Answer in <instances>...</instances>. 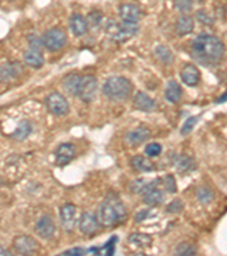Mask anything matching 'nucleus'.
I'll return each instance as SVG.
<instances>
[{
  "label": "nucleus",
  "mask_w": 227,
  "mask_h": 256,
  "mask_svg": "<svg viewBox=\"0 0 227 256\" xmlns=\"http://www.w3.org/2000/svg\"><path fill=\"white\" fill-rule=\"evenodd\" d=\"M182 81L189 87H196L200 81V71L196 65L186 64L181 71Z\"/></svg>",
  "instance_id": "15"
},
{
  "label": "nucleus",
  "mask_w": 227,
  "mask_h": 256,
  "mask_svg": "<svg viewBox=\"0 0 227 256\" xmlns=\"http://www.w3.org/2000/svg\"><path fill=\"white\" fill-rule=\"evenodd\" d=\"M132 90H133L132 82L123 76L109 78L102 87V93L113 101L126 100L131 96Z\"/></svg>",
  "instance_id": "3"
},
{
  "label": "nucleus",
  "mask_w": 227,
  "mask_h": 256,
  "mask_svg": "<svg viewBox=\"0 0 227 256\" xmlns=\"http://www.w3.org/2000/svg\"><path fill=\"white\" fill-rule=\"evenodd\" d=\"M174 164L176 170L181 172V173H188V172L193 171L197 167V163L195 162V160L185 155L177 156L175 159Z\"/></svg>",
  "instance_id": "23"
},
{
  "label": "nucleus",
  "mask_w": 227,
  "mask_h": 256,
  "mask_svg": "<svg viewBox=\"0 0 227 256\" xmlns=\"http://www.w3.org/2000/svg\"><path fill=\"white\" fill-rule=\"evenodd\" d=\"M24 62L32 68H40L42 67L45 60H43L41 51L30 48L24 53Z\"/></svg>",
  "instance_id": "20"
},
{
  "label": "nucleus",
  "mask_w": 227,
  "mask_h": 256,
  "mask_svg": "<svg viewBox=\"0 0 227 256\" xmlns=\"http://www.w3.org/2000/svg\"><path fill=\"white\" fill-rule=\"evenodd\" d=\"M97 79L93 75L81 76L79 82L76 96L83 102H91L94 100L97 93Z\"/></svg>",
  "instance_id": "6"
},
{
  "label": "nucleus",
  "mask_w": 227,
  "mask_h": 256,
  "mask_svg": "<svg viewBox=\"0 0 227 256\" xmlns=\"http://www.w3.org/2000/svg\"><path fill=\"white\" fill-rule=\"evenodd\" d=\"M164 192L157 187L146 190L143 193V202L149 206H158L164 202Z\"/></svg>",
  "instance_id": "21"
},
{
  "label": "nucleus",
  "mask_w": 227,
  "mask_h": 256,
  "mask_svg": "<svg viewBox=\"0 0 227 256\" xmlns=\"http://www.w3.org/2000/svg\"><path fill=\"white\" fill-rule=\"evenodd\" d=\"M67 41V35L59 28L50 29L41 36L42 46L49 51H57L63 48Z\"/></svg>",
  "instance_id": "5"
},
{
  "label": "nucleus",
  "mask_w": 227,
  "mask_h": 256,
  "mask_svg": "<svg viewBox=\"0 0 227 256\" xmlns=\"http://www.w3.org/2000/svg\"><path fill=\"white\" fill-rule=\"evenodd\" d=\"M117 236H113L107 243L104 245V247L99 248V255L105 254V255H114L115 254V244L117 243Z\"/></svg>",
  "instance_id": "31"
},
{
  "label": "nucleus",
  "mask_w": 227,
  "mask_h": 256,
  "mask_svg": "<svg viewBox=\"0 0 227 256\" xmlns=\"http://www.w3.org/2000/svg\"><path fill=\"white\" fill-rule=\"evenodd\" d=\"M182 95H183L182 88L176 81L168 82L166 90H165V97H166L167 101L171 102V104L178 102L179 100H181Z\"/></svg>",
  "instance_id": "22"
},
{
  "label": "nucleus",
  "mask_w": 227,
  "mask_h": 256,
  "mask_svg": "<svg viewBox=\"0 0 227 256\" xmlns=\"http://www.w3.org/2000/svg\"><path fill=\"white\" fill-rule=\"evenodd\" d=\"M162 151H163L162 145L157 144V142H152V144H149L148 146H146L144 149V153L149 157H156L162 154Z\"/></svg>",
  "instance_id": "35"
},
{
  "label": "nucleus",
  "mask_w": 227,
  "mask_h": 256,
  "mask_svg": "<svg viewBox=\"0 0 227 256\" xmlns=\"http://www.w3.org/2000/svg\"><path fill=\"white\" fill-rule=\"evenodd\" d=\"M34 230L39 237H41L43 239H49L51 237H54L55 232H56V225H55L54 220L49 215H43L35 223Z\"/></svg>",
  "instance_id": "11"
},
{
  "label": "nucleus",
  "mask_w": 227,
  "mask_h": 256,
  "mask_svg": "<svg viewBox=\"0 0 227 256\" xmlns=\"http://www.w3.org/2000/svg\"><path fill=\"white\" fill-rule=\"evenodd\" d=\"M164 185H165V188L166 190H168L170 193H174L176 192V182H175V179L173 175H166L164 179Z\"/></svg>",
  "instance_id": "37"
},
{
  "label": "nucleus",
  "mask_w": 227,
  "mask_h": 256,
  "mask_svg": "<svg viewBox=\"0 0 227 256\" xmlns=\"http://www.w3.org/2000/svg\"><path fill=\"white\" fill-rule=\"evenodd\" d=\"M86 254V250H83L81 247L72 248V250L65 251L61 253V255H71V256H78V255H84Z\"/></svg>",
  "instance_id": "41"
},
{
  "label": "nucleus",
  "mask_w": 227,
  "mask_h": 256,
  "mask_svg": "<svg viewBox=\"0 0 227 256\" xmlns=\"http://www.w3.org/2000/svg\"><path fill=\"white\" fill-rule=\"evenodd\" d=\"M226 98H227V94L225 93L221 98H219V99L217 100V102H218V104H219V102H225V101H226Z\"/></svg>",
  "instance_id": "43"
},
{
  "label": "nucleus",
  "mask_w": 227,
  "mask_h": 256,
  "mask_svg": "<svg viewBox=\"0 0 227 256\" xmlns=\"http://www.w3.org/2000/svg\"><path fill=\"white\" fill-rule=\"evenodd\" d=\"M129 241L132 244L137 245L138 247H150L152 244L151 236L145 233H133L129 237Z\"/></svg>",
  "instance_id": "29"
},
{
  "label": "nucleus",
  "mask_w": 227,
  "mask_h": 256,
  "mask_svg": "<svg viewBox=\"0 0 227 256\" xmlns=\"http://www.w3.org/2000/svg\"><path fill=\"white\" fill-rule=\"evenodd\" d=\"M193 28H195V22L188 15L181 16L176 22V32L181 36L191 33Z\"/></svg>",
  "instance_id": "24"
},
{
  "label": "nucleus",
  "mask_w": 227,
  "mask_h": 256,
  "mask_svg": "<svg viewBox=\"0 0 227 256\" xmlns=\"http://www.w3.org/2000/svg\"><path fill=\"white\" fill-rule=\"evenodd\" d=\"M149 217H151V210H142L135 215V222H143L146 219H149Z\"/></svg>",
  "instance_id": "40"
},
{
  "label": "nucleus",
  "mask_w": 227,
  "mask_h": 256,
  "mask_svg": "<svg viewBox=\"0 0 227 256\" xmlns=\"http://www.w3.org/2000/svg\"><path fill=\"white\" fill-rule=\"evenodd\" d=\"M131 163H132V165H133V167H135L138 171L151 172L155 170V164H153L151 160H148L144 156H141V155L134 156L133 159H132Z\"/></svg>",
  "instance_id": "25"
},
{
  "label": "nucleus",
  "mask_w": 227,
  "mask_h": 256,
  "mask_svg": "<svg viewBox=\"0 0 227 256\" xmlns=\"http://www.w3.org/2000/svg\"><path fill=\"white\" fill-rule=\"evenodd\" d=\"M183 208H184V204L182 203V200L174 199L173 202L167 205L166 212L170 214H176V213H179V212H182Z\"/></svg>",
  "instance_id": "34"
},
{
  "label": "nucleus",
  "mask_w": 227,
  "mask_h": 256,
  "mask_svg": "<svg viewBox=\"0 0 227 256\" xmlns=\"http://www.w3.org/2000/svg\"><path fill=\"white\" fill-rule=\"evenodd\" d=\"M14 248L18 254L31 255L38 253L40 250V245L35 239L28 236H18L14 239Z\"/></svg>",
  "instance_id": "8"
},
{
  "label": "nucleus",
  "mask_w": 227,
  "mask_h": 256,
  "mask_svg": "<svg viewBox=\"0 0 227 256\" xmlns=\"http://www.w3.org/2000/svg\"><path fill=\"white\" fill-rule=\"evenodd\" d=\"M150 137H151L150 130L146 129V128L140 127L138 128V129L131 131L130 133H127L125 139L127 144H130L132 146H138L143 144V142L148 140Z\"/></svg>",
  "instance_id": "16"
},
{
  "label": "nucleus",
  "mask_w": 227,
  "mask_h": 256,
  "mask_svg": "<svg viewBox=\"0 0 227 256\" xmlns=\"http://www.w3.org/2000/svg\"><path fill=\"white\" fill-rule=\"evenodd\" d=\"M162 179H155V180H146V179H137V180L132 181L131 190L135 193H144L146 190L158 187L159 182Z\"/></svg>",
  "instance_id": "19"
},
{
  "label": "nucleus",
  "mask_w": 227,
  "mask_h": 256,
  "mask_svg": "<svg viewBox=\"0 0 227 256\" xmlns=\"http://www.w3.org/2000/svg\"><path fill=\"white\" fill-rule=\"evenodd\" d=\"M198 121H199V118H198V116H191V118H189L188 120H186L181 129L182 136H186V134H189L190 132H191V131L193 130V128H195L196 124L198 123Z\"/></svg>",
  "instance_id": "32"
},
{
  "label": "nucleus",
  "mask_w": 227,
  "mask_h": 256,
  "mask_svg": "<svg viewBox=\"0 0 227 256\" xmlns=\"http://www.w3.org/2000/svg\"><path fill=\"white\" fill-rule=\"evenodd\" d=\"M214 192L208 187H201L197 192V198L200 203L204 205L210 204L214 200Z\"/></svg>",
  "instance_id": "30"
},
{
  "label": "nucleus",
  "mask_w": 227,
  "mask_h": 256,
  "mask_svg": "<svg viewBox=\"0 0 227 256\" xmlns=\"http://www.w3.org/2000/svg\"><path fill=\"white\" fill-rule=\"evenodd\" d=\"M46 105L54 115H66L69 111V105L66 98L59 93H51L46 98Z\"/></svg>",
  "instance_id": "7"
},
{
  "label": "nucleus",
  "mask_w": 227,
  "mask_h": 256,
  "mask_svg": "<svg viewBox=\"0 0 227 256\" xmlns=\"http://www.w3.org/2000/svg\"><path fill=\"white\" fill-rule=\"evenodd\" d=\"M76 210L78 208L73 204H65L60 208V221L66 231H72L74 229L76 223Z\"/></svg>",
  "instance_id": "12"
},
{
  "label": "nucleus",
  "mask_w": 227,
  "mask_h": 256,
  "mask_svg": "<svg viewBox=\"0 0 227 256\" xmlns=\"http://www.w3.org/2000/svg\"><path fill=\"white\" fill-rule=\"evenodd\" d=\"M99 224L97 215H94L91 212H85L81 215L79 221V229L83 235L92 236L99 230Z\"/></svg>",
  "instance_id": "9"
},
{
  "label": "nucleus",
  "mask_w": 227,
  "mask_h": 256,
  "mask_svg": "<svg viewBox=\"0 0 227 256\" xmlns=\"http://www.w3.org/2000/svg\"><path fill=\"white\" fill-rule=\"evenodd\" d=\"M74 155H75L74 145L68 144V142L61 144L58 146L57 151L55 153V156H56V164L58 166L67 165V164L74 159Z\"/></svg>",
  "instance_id": "14"
},
{
  "label": "nucleus",
  "mask_w": 227,
  "mask_h": 256,
  "mask_svg": "<svg viewBox=\"0 0 227 256\" xmlns=\"http://www.w3.org/2000/svg\"><path fill=\"white\" fill-rule=\"evenodd\" d=\"M5 255L9 256V255H12V253H10L8 250H6V248H3L2 246H0V256H5Z\"/></svg>",
  "instance_id": "42"
},
{
  "label": "nucleus",
  "mask_w": 227,
  "mask_h": 256,
  "mask_svg": "<svg viewBox=\"0 0 227 256\" xmlns=\"http://www.w3.org/2000/svg\"><path fill=\"white\" fill-rule=\"evenodd\" d=\"M28 45H30V48L36 49V50H40V48H41L42 42H41V39H40L38 35L35 34L28 35Z\"/></svg>",
  "instance_id": "39"
},
{
  "label": "nucleus",
  "mask_w": 227,
  "mask_h": 256,
  "mask_svg": "<svg viewBox=\"0 0 227 256\" xmlns=\"http://www.w3.org/2000/svg\"><path fill=\"white\" fill-rule=\"evenodd\" d=\"M225 47L217 36L202 33L193 40L191 46L192 57L201 65H216L222 61Z\"/></svg>",
  "instance_id": "1"
},
{
  "label": "nucleus",
  "mask_w": 227,
  "mask_h": 256,
  "mask_svg": "<svg viewBox=\"0 0 227 256\" xmlns=\"http://www.w3.org/2000/svg\"><path fill=\"white\" fill-rule=\"evenodd\" d=\"M193 7L192 0H176L175 1V8L179 10L181 13L190 12Z\"/></svg>",
  "instance_id": "36"
},
{
  "label": "nucleus",
  "mask_w": 227,
  "mask_h": 256,
  "mask_svg": "<svg viewBox=\"0 0 227 256\" xmlns=\"http://www.w3.org/2000/svg\"><path fill=\"white\" fill-rule=\"evenodd\" d=\"M119 17L124 23L137 24L141 18V9L134 3H123L119 7Z\"/></svg>",
  "instance_id": "13"
},
{
  "label": "nucleus",
  "mask_w": 227,
  "mask_h": 256,
  "mask_svg": "<svg viewBox=\"0 0 227 256\" xmlns=\"http://www.w3.org/2000/svg\"><path fill=\"white\" fill-rule=\"evenodd\" d=\"M135 108L141 112H151L156 108V102L152 98H150L145 93H138L134 97Z\"/></svg>",
  "instance_id": "18"
},
{
  "label": "nucleus",
  "mask_w": 227,
  "mask_h": 256,
  "mask_svg": "<svg viewBox=\"0 0 227 256\" xmlns=\"http://www.w3.org/2000/svg\"><path fill=\"white\" fill-rule=\"evenodd\" d=\"M23 73V67L18 62H8L0 65V82L5 83L17 79Z\"/></svg>",
  "instance_id": "10"
},
{
  "label": "nucleus",
  "mask_w": 227,
  "mask_h": 256,
  "mask_svg": "<svg viewBox=\"0 0 227 256\" xmlns=\"http://www.w3.org/2000/svg\"><path fill=\"white\" fill-rule=\"evenodd\" d=\"M106 31L114 41L122 43L133 38L139 32V27L137 24H129L124 23V22L116 23V22L111 21L106 25Z\"/></svg>",
  "instance_id": "4"
},
{
  "label": "nucleus",
  "mask_w": 227,
  "mask_h": 256,
  "mask_svg": "<svg viewBox=\"0 0 227 256\" xmlns=\"http://www.w3.org/2000/svg\"><path fill=\"white\" fill-rule=\"evenodd\" d=\"M155 54L158 60L164 63L165 65H170L174 61L173 53H171L170 48H167L166 46L160 45L155 49Z\"/></svg>",
  "instance_id": "28"
},
{
  "label": "nucleus",
  "mask_w": 227,
  "mask_h": 256,
  "mask_svg": "<svg viewBox=\"0 0 227 256\" xmlns=\"http://www.w3.org/2000/svg\"><path fill=\"white\" fill-rule=\"evenodd\" d=\"M80 79H81V76L78 74H74V73L67 75L63 81L64 89L67 91V93L73 95V96H76V91H78Z\"/></svg>",
  "instance_id": "27"
},
{
  "label": "nucleus",
  "mask_w": 227,
  "mask_h": 256,
  "mask_svg": "<svg viewBox=\"0 0 227 256\" xmlns=\"http://www.w3.org/2000/svg\"><path fill=\"white\" fill-rule=\"evenodd\" d=\"M176 254L181 256L196 255V250L188 243H181L176 248Z\"/></svg>",
  "instance_id": "33"
},
{
  "label": "nucleus",
  "mask_w": 227,
  "mask_h": 256,
  "mask_svg": "<svg viewBox=\"0 0 227 256\" xmlns=\"http://www.w3.org/2000/svg\"><path fill=\"white\" fill-rule=\"evenodd\" d=\"M69 27H71V30L74 35L81 36L86 33L89 24H87L85 17L82 16L81 14H73L69 18Z\"/></svg>",
  "instance_id": "17"
},
{
  "label": "nucleus",
  "mask_w": 227,
  "mask_h": 256,
  "mask_svg": "<svg viewBox=\"0 0 227 256\" xmlns=\"http://www.w3.org/2000/svg\"><path fill=\"white\" fill-rule=\"evenodd\" d=\"M197 18L202 24L209 25V24L214 23V18H212L207 12H204L203 9L202 10H198V12H197Z\"/></svg>",
  "instance_id": "38"
},
{
  "label": "nucleus",
  "mask_w": 227,
  "mask_h": 256,
  "mask_svg": "<svg viewBox=\"0 0 227 256\" xmlns=\"http://www.w3.org/2000/svg\"><path fill=\"white\" fill-rule=\"evenodd\" d=\"M127 217L125 206L115 196H109L98 208L97 219L100 226L112 228L123 222Z\"/></svg>",
  "instance_id": "2"
},
{
  "label": "nucleus",
  "mask_w": 227,
  "mask_h": 256,
  "mask_svg": "<svg viewBox=\"0 0 227 256\" xmlns=\"http://www.w3.org/2000/svg\"><path fill=\"white\" fill-rule=\"evenodd\" d=\"M31 132H32L31 123L28 122V121H22V122L17 126L15 132L12 134V137L15 139V140L22 141L30 136Z\"/></svg>",
  "instance_id": "26"
}]
</instances>
